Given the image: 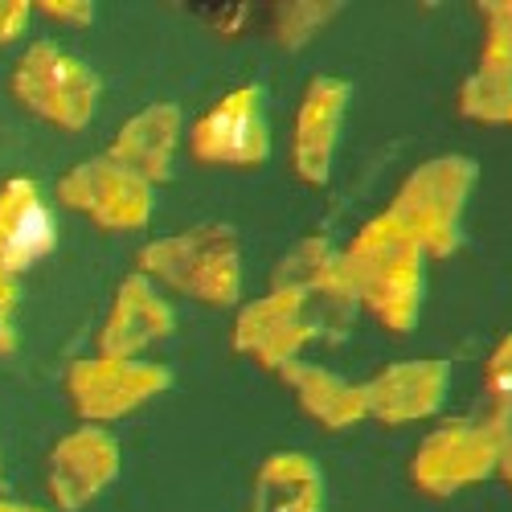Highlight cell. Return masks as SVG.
Here are the masks:
<instances>
[{
  "mask_svg": "<svg viewBox=\"0 0 512 512\" xmlns=\"http://www.w3.org/2000/svg\"><path fill=\"white\" fill-rule=\"evenodd\" d=\"M422 246L390 218L377 213L365 222L353 242L340 250V279H345L353 304L373 312L377 324L390 332H414L422 316Z\"/></svg>",
  "mask_w": 512,
  "mask_h": 512,
  "instance_id": "6da1fadb",
  "label": "cell"
},
{
  "mask_svg": "<svg viewBox=\"0 0 512 512\" xmlns=\"http://www.w3.org/2000/svg\"><path fill=\"white\" fill-rule=\"evenodd\" d=\"M480 181L472 156H435L418 164L390 201V218L422 246L426 259H447L463 238V209Z\"/></svg>",
  "mask_w": 512,
  "mask_h": 512,
  "instance_id": "3957f363",
  "label": "cell"
},
{
  "mask_svg": "<svg viewBox=\"0 0 512 512\" xmlns=\"http://www.w3.org/2000/svg\"><path fill=\"white\" fill-rule=\"evenodd\" d=\"M480 13H484V25H488L484 41L500 46L512 62V0H492V5H480Z\"/></svg>",
  "mask_w": 512,
  "mask_h": 512,
  "instance_id": "603a6c76",
  "label": "cell"
},
{
  "mask_svg": "<svg viewBox=\"0 0 512 512\" xmlns=\"http://www.w3.org/2000/svg\"><path fill=\"white\" fill-rule=\"evenodd\" d=\"M283 386L300 398V406L320 422L328 426V431H345V426L369 418L365 410V386H357V381L340 377V373H328L312 361H291L279 369Z\"/></svg>",
  "mask_w": 512,
  "mask_h": 512,
  "instance_id": "e0dca14e",
  "label": "cell"
},
{
  "mask_svg": "<svg viewBox=\"0 0 512 512\" xmlns=\"http://www.w3.org/2000/svg\"><path fill=\"white\" fill-rule=\"evenodd\" d=\"M37 13H50L54 21H62V25H91L95 21V5L91 0H41V5H33Z\"/></svg>",
  "mask_w": 512,
  "mask_h": 512,
  "instance_id": "cb8c5ba5",
  "label": "cell"
},
{
  "mask_svg": "<svg viewBox=\"0 0 512 512\" xmlns=\"http://www.w3.org/2000/svg\"><path fill=\"white\" fill-rule=\"evenodd\" d=\"M29 13H33L29 0H0V46H5V41H17L25 33Z\"/></svg>",
  "mask_w": 512,
  "mask_h": 512,
  "instance_id": "d4e9b609",
  "label": "cell"
},
{
  "mask_svg": "<svg viewBox=\"0 0 512 512\" xmlns=\"http://www.w3.org/2000/svg\"><path fill=\"white\" fill-rule=\"evenodd\" d=\"M451 390V361L443 357H418L386 365L373 381H365V410L377 422H418L443 410Z\"/></svg>",
  "mask_w": 512,
  "mask_h": 512,
  "instance_id": "4fadbf2b",
  "label": "cell"
},
{
  "mask_svg": "<svg viewBox=\"0 0 512 512\" xmlns=\"http://www.w3.org/2000/svg\"><path fill=\"white\" fill-rule=\"evenodd\" d=\"M13 95L25 111L46 119L50 127L82 132L99 107L103 82L87 62L70 58L54 41H37L13 66Z\"/></svg>",
  "mask_w": 512,
  "mask_h": 512,
  "instance_id": "277c9868",
  "label": "cell"
},
{
  "mask_svg": "<svg viewBox=\"0 0 512 512\" xmlns=\"http://www.w3.org/2000/svg\"><path fill=\"white\" fill-rule=\"evenodd\" d=\"M181 132H185L181 107L177 103H152L119 127V136L111 140L107 156L123 168H132L136 177H144L156 189V185H168V177H173Z\"/></svg>",
  "mask_w": 512,
  "mask_h": 512,
  "instance_id": "2e32d148",
  "label": "cell"
},
{
  "mask_svg": "<svg viewBox=\"0 0 512 512\" xmlns=\"http://www.w3.org/2000/svg\"><path fill=\"white\" fill-rule=\"evenodd\" d=\"M17 279L0 271V357H13L17 353V324H13V312H17Z\"/></svg>",
  "mask_w": 512,
  "mask_h": 512,
  "instance_id": "7402d4cb",
  "label": "cell"
},
{
  "mask_svg": "<svg viewBox=\"0 0 512 512\" xmlns=\"http://www.w3.org/2000/svg\"><path fill=\"white\" fill-rule=\"evenodd\" d=\"M324 476L316 459L300 451H279L259 467L250 512H320Z\"/></svg>",
  "mask_w": 512,
  "mask_h": 512,
  "instance_id": "ac0fdd59",
  "label": "cell"
},
{
  "mask_svg": "<svg viewBox=\"0 0 512 512\" xmlns=\"http://www.w3.org/2000/svg\"><path fill=\"white\" fill-rule=\"evenodd\" d=\"M58 246V218L50 201L29 177H9L0 185V271L25 275Z\"/></svg>",
  "mask_w": 512,
  "mask_h": 512,
  "instance_id": "7c38bea8",
  "label": "cell"
},
{
  "mask_svg": "<svg viewBox=\"0 0 512 512\" xmlns=\"http://www.w3.org/2000/svg\"><path fill=\"white\" fill-rule=\"evenodd\" d=\"M271 17V37L283 50H300L340 13V5H279Z\"/></svg>",
  "mask_w": 512,
  "mask_h": 512,
  "instance_id": "ffe728a7",
  "label": "cell"
},
{
  "mask_svg": "<svg viewBox=\"0 0 512 512\" xmlns=\"http://www.w3.org/2000/svg\"><path fill=\"white\" fill-rule=\"evenodd\" d=\"M504 480H508V488H512V476H504Z\"/></svg>",
  "mask_w": 512,
  "mask_h": 512,
  "instance_id": "4316f807",
  "label": "cell"
},
{
  "mask_svg": "<svg viewBox=\"0 0 512 512\" xmlns=\"http://www.w3.org/2000/svg\"><path fill=\"white\" fill-rule=\"evenodd\" d=\"M189 152L201 164L254 168L271 156V123H267V91L238 87L213 103L189 132Z\"/></svg>",
  "mask_w": 512,
  "mask_h": 512,
  "instance_id": "ba28073f",
  "label": "cell"
},
{
  "mask_svg": "<svg viewBox=\"0 0 512 512\" xmlns=\"http://www.w3.org/2000/svg\"><path fill=\"white\" fill-rule=\"evenodd\" d=\"M168 373L164 365L152 361H119V357H87L74 361L66 373V394L74 402V410L87 418L91 426L136 414L140 406H148L156 394L168 390Z\"/></svg>",
  "mask_w": 512,
  "mask_h": 512,
  "instance_id": "9c48e42d",
  "label": "cell"
},
{
  "mask_svg": "<svg viewBox=\"0 0 512 512\" xmlns=\"http://www.w3.org/2000/svg\"><path fill=\"white\" fill-rule=\"evenodd\" d=\"M119 476V443L103 426H82V431L58 439L50 455V496L62 512L87 508L95 496L111 488Z\"/></svg>",
  "mask_w": 512,
  "mask_h": 512,
  "instance_id": "5bb4252c",
  "label": "cell"
},
{
  "mask_svg": "<svg viewBox=\"0 0 512 512\" xmlns=\"http://www.w3.org/2000/svg\"><path fill=\"white\" fill-rule=\"evenodd\" d=\"M455 111L467 123H488V127H512V62L500 46L484 41V54L476 70L459 82Z\"/></svg>",
  "mask_w": 512,
  "mask_h": 512,
  "instance_id": "d6986e66",
  "label": "cell"
},
{
  "mask_svg": "<svg viewBox=\"0 0 512 512\" xmlns=\"http://www.w3.org/2000/svg\"><path fill=\"white\" fill-rule=\"evenodd\" d=\"M410 476L426 496H455L463 488L500 476V443L492 426L484 418L439 426L414 451Z\"/></svg>",
  "mask_w": 512,
  "mask_h": 512,
  "instance_id": "8992f818",
  "label": "cell"
},
{
  "mask_svg": "<svg viewBox=\"0 0 512 512\" xmlns=\"http://www.w3.org/2000/svg\"><path fill=\"white\" fill-rule=\"evenodd\" d=\"M58 197L66 209L82 213L99 230H144L152 209H156V189L136 177L132 168L115 164L111 156H95L74 164L58 181Z\"/></svg>",
  "mask_w": 512,
  "mask_h": 512,
  "instance_id": "5b68a950",
  "label": "cell"
},
{
  "mask_svg": "<svg viewBox=\"0 0 512 512\" xmlns=\"http://www.w3.org/2000/svg\"><path fill=\"white\" fill-rule=\"evenodd\" d=\"M140 275L213 308H234L242 295V246L226 222H205L156 238L140 250Z\"/></svg>",
  "mask_w": 512,
  "mask_h": 512,
  "instance_id": "7a4b0ae2",
  "label": "cell"
},
{
  "mask_svg": "<svg viewBox=\"0 0 512 512\" xmlns=\"http://www.w3.org/2000/svg\"><path fill=\"white\" fill-rule=\"evenodd\" d=\"M349 103H353L349 78L320 74L308 82L300 111H295V127H291V164L300 173V181L324 185L332 177V160H336L340 132H345Z\"/></svg>",
  "mask_w": 512,
  "mask_h": 512,
  "instance_id": "30bf717a",
  "label": "cell"
},
{
  "mask_svg": "<svg viewBox=\"0 0 512 512\" xmlns=\"http://www.w3.org/2000/svg\"><path fill=\"white\" fill-rule=\"evenodd\" d=\"M271 287L304 291L328 340L345 336L349 324H353V316H357L353 295H349L345 279H340V250H332V242L320 238V234L295 242V246L283 254L279 267H275V275H271Z\"/></svg>",
  "mask_w": 512,
  "mask_h": 512,
  "instance_id": "8fae6325",
  "label": "cell"
},
{
  "mask_svg": "<svg viewBox=\"0 0 512 512\" xmlns=\"http://www.w3.org/2000/svg\"><path fill=\"white\" fill-rule=\"evenodd\" d=\"M484 406L512 410V332L492 349L484 365Z\"/></svg>",
  "mask_w": 512,
  "mask_h": 512,
  "instance_id": "44dd1931",
  "label": "cell"
},
{
  "mask_svg": "<svg viewBox=\"0 0 512 512\" xmlns=\"http://www.w3.org/2000/svg\"><path fill=\"white\" fill-rule=\"evenodd\" d=\"M173 328H177L173 304L156 291V283L148 275H132L115 291L111 316L99 332V357L140 361V353L152 349L156 340L173 336Z\"/></svg>",
  "mask_w": 512,
  "mask_h": 512,
  "instance_id": "9a60e30c",
  "label": "cell"
},
{
  "mask_svg": "<svg viewBox=\"0 0 512 512\" xmlns=\"http://www.w3.org/2000/svg\"><path fill=\"white\" fill-rule=\"evenodd\" d=\"M316 336H324V328L308 304V295L291 287H271L263 300L246 304L234 320V349L275 373L291 361H300L304 345H312Z\"/></svg>",
  "mask_w": 512,
  "mask_h": 512,
  "instance_id": "52a82bcc",
  "label": "cell"
},
{
  "mask_svg": "<svg viewBox=\"0 0 512 512\" xmlns=\"http://www.w3.org/2000/svg\"><path fill=\"white\" fill-rule=\"evenodd\" d=\"M0 512H46V508H29V504H9V500H0Z\"/></svg>",
  "mask_w": 512,
  "mask_h": 512,
  "instance_id": "484cf974",
  "label": "cell"
}]
</instances>
